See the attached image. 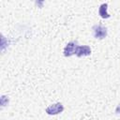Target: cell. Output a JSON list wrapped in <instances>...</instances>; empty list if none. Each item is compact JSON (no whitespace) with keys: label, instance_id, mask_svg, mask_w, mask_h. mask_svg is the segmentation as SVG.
I'll list each match as a JSON object with an SVG mask.
<instances>
[{"label":"cell","instance_id":"cell-1","mask_svg":"<svg viewBox=\"0 0 120 120\" xmlns=\"http://www.w3.org/2000/svg\"><path fill=\"white\" fill-rule=\"evenodd\" d=\"M93 36L97 39H103L107 37V28L101 24H95L92 27Z\"/></svg>","mask_w":120,"mask_h":120},{"label":"cell","instance_id":"cell-6","mask_svg":"<svg viewBox=\"0 0 120 120\" xmlns=\"http://www.w3.org/2000/svg\"><path fill=\"white\" fill-rule=\"evenodd\" d=\"M115 113H117V114H119L120 113V103L117 105V107L115 108Z\"/></svg>","mask_w":120,"mask_h":120},{"label":"cell","instance_id":"cell-2","mask_svg":"<svg viewBox=\"0 0 120 120\" xmlns=\"http://www.w3.org/2000/svg\"><path fill=\"white\" fill-rule=\"evenodd\" d=\"M78 41L77 40H72V41H69L66 47L64 48V56L66 57H69L73 54H76V50H77V47H78Z\"/></svg>","mask_w":120,"mask_h":120},{"label":"cell","instance_id":"cell-3","mask_svg":"<svg viewBox=\"0 0 120 120\" xmlns=\"http://www.w3.org/2000/svg\"><path fill=\"white\" fill-rule=\"evenodd\" d=\"M63 111H64V105L60 102L52 104L49 107H47L46 110H45V112L49 115H56V114L61 113Z\"/></svg>","mask_w":120,"mask_h":120},{"label":"cell","instance_id":"cell-5","mask_svg":"<svg viewBox=\"0 0 120 120\" xmlns=\"http://www.w3.org/2000/svg\"><path fill=\"white\" fill-rule=\"evenodd\" d=\"M107 9H108V4H107V3H103V4H101V5L99 6L98 14H99V16H100L101 18H103V19H108V18H110V15H109Z\"/></svg>","mask_w":120,"mask_h":120},{"label":"cell","instance_id":"cell-4","mask_svg":"<svg viewBox=\"0 0 120 120\" xmlns=\"http://www.w3.org/2000/svg\"><path fill=\"white\" fill-rule=\"evenodd\" d=\"M91 54V48L87 45H81L77 47L76 50V55L78 57H82V56H88Z\"/></svg>","mask_w":120,"mask_h":120}]
</instances>
